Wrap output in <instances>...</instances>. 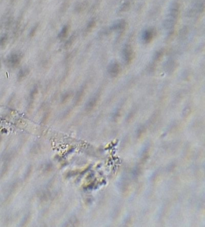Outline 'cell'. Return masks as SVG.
<instances>
[{
	"label": "cell",
	"instance_id": "3",
	"mask_svg": "<svg viewBox=\"0 0 205 227\" xmlns=\"http://www.w3.org/2000/svg\"><path fill=\"white\" fill-rule=\"evenodd\" d=\"M154 35V32L153 30H145L143 33V39L145 42L149 43L152 41V39H153Z\"/></svg>",
	"mask_w": 205,
	"mask_h": 227
},
{
	"label": "cell",
	"instance_id": "4",
	"mask_svg": "<svg viewBox=\"0 0 205 227\" xmlns=\"http://www.w3.org/2000/svg\"><path fill=\"white\" fill-rule=\"evenodd\" d=\"M175 68V63L173 61H168L166 63V68H167V70L168 71H170V72L173 71L172 69Z\"/></svg>",
	"mask_w": 205,
	"mask_h": 227
},
{
	"label": "cell",
	"instance_id": "1",
	"mask_svg": "<svg viewBox=\"0 0 205 227\" xmlns=\"http://www.w3.org/2000/svg\"><path fill=\"white\" fill-rule=\"evenodd\" d=\"M132 50L129 45L126 46L123 49V55L126 62L129 63L132 59Z\"/></svg>",
	"mask_w": 205,
	"mask_h": 227
},
{
	"label": "cell",
	"instance_id": "2",
	"mask_svg": "<svg viewBox=\"0 0 205 227\" xmlns=\"http://www.w3.org/2000/svg\"><path fill=\"white\" fill-rule=\"evenodd\" d=\"M108 72L111 76H117L119 72H120V66H119V64L117 63L111 64L109 67Z\"/></svg>",
	"mask_w": 205,
	"mask_h": 227
}]
</instances>
